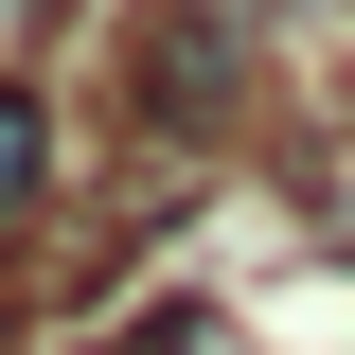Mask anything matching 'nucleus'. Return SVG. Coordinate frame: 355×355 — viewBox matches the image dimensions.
<instances>
[{
    "label": "nucleus",
    "mask_w": 355,
    "mask_h": 355,
    "mask_svg": "<svg viewBox=\"0 0 355 355\" xmlns=\"http://www.w3.org/2000/svg\"><path fill=\"white\" fill-rule=\"evenodd\" d=\"M36 196H53V107H36L18 71H0V231L36 214Z\"/></svg>",
    "instance_id": "1"
}]
</instances>
